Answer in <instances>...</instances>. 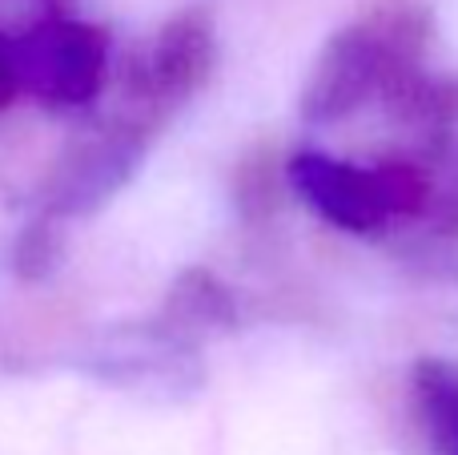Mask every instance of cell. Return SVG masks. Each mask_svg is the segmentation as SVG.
<instances>
[{
  "instance_id": "1",
  "label": "cell",
  "mask_w": 458,
  "mask_h": 455,
  "mask_svg": "<svg viewBox=\"0 0 458 455\" xmlns=\"http://www.w3.org/2000/svg\"><path fill=\"white\" fill-rule=\"evenodd\" d=\"M427 21L414 8H382L350 29L334 32L301 89V121L334 125L374 97H394L422 69Z\"/></svg>"
},
{
  "instance_id": "2",
  "label": "cell",
  "mask_w": 458,
  "mask_h": 455,
  "mask_svg": "<svg viewBox=\"0 0 458 455\" xmlns=\"http://www.w3.org/2000/svg\"><path fill=\"white\" fill-rule=\"evenodd\" d=\"M285 182L322 222L354 238H378L394 222L438 214L435 177L411 158L358 166L322 150H301L285 161Z\"/></svg>"
},
{
  "instance_id": "3",
  "label": "cell",
  "mask_w": 458,
  "mask_h": 455,
  "mask_svg": "<svg viewBox=\"0 0 458 455\" xmlns=\"http://www.w3.org/2000/svg\"><path fill=\"white\" fill-rule=\"evenodd\" d=\"M21 93L48 109H85L101 97L109 77V37L105 29L72 16H48L13 37Z\"/></svg>"
},
{
  "instance_id": "4",
  "label": "cell",
  "mask_w": 458,
  "mask_h": 455,
  "mask_svg": "<svg viewBox=\"0 0 458 455\" xmlns=\"http://www.w3.org/2000/svg\"><path fill=\"white\" fill-rule=\"evenodd\" d=\"M161 125H165L161 117H153L149 109H137L133 105V113H125L117 125L101 129L93 142L72 150L61 161V169L53 174L45 218L61 222V218L89 214L101 202H109L137 174V166L145 161V153H149Z\"/></svg>"
},
{
  "instance_id": "5",
  "label": "cell",
  "mask_w": 458,
  "mask_h": 455,
  "mask_svg": "<svg viewBox=\"0 0 458 455\" xmlns=\"http://www.w3.org/2000/svg\"><path fill=\"white\" fill-rule=\"evenodd\" d=\"M217 64L214 29L201 13H182L153 37V45L137 56L129 73V93L137 109L169 121L190 97L201 93Z\"/></svg>"
},
{
  "instance_id": "6",
  "label": "cell",
  "mask_w": 458,
  "mask_h": 455,
  "mask_svg": "<svg viewBox=\"0 0 458 455\" xmlns=\"http://www.w3.org/2000/svg\"><path fill=\"white\" fill-rule=\"evenodd\" d=\"M237 322V303L225 290V282H217L209 270H185L174 282L165 306L157 314V335L174 339V343H190L209 331H225Z\"/></svg>"
},
{
  "instance_id": "7",
  "label": "cell",
  "mask_w": 458,
  "mask_h": 455,
  "mask_svg": "<svg viewBox=\"0 0 458 455\" xmlns=\"http://www.w3.org/2000/svg\"><path fill=\"white\" fill-rule=\"evenodd\" d=\"M414 403L435 455H458V367L446 359H422L414 367Z\"/></svg>"
},
{
  "instance_id": "8",
  "label": "cell",
  "mask_w": 458,
  "mask_h": 455,
  "mask_svg": "<svg viewBox=\"0 0 458 455\" xmlns=\"http://www.w3.org/2000/svg\"><path fill=\"white\" fill-rule=\"evenodd\" d=\"M16 274H24V279H40V274L53 270L56 262V242H53V218H45V222L29 226V230L21 234V242H16Z\"/></svg>"
},
{
  "instance_id": "9",
  "label": "cell",
  "mask_w": 458,
  "mask_h": 455,
  "mask_svg": "<svg viewBox=\"0 0 458 455\" xmlns=\"http://www.w3.org/2000/svg\"><path fill=\"white\" fill-rule=\"evenodd\" d=\"M21 97V77H16V56H13V37L0 32V109Z\"/></svg>"
}]
</instances>
